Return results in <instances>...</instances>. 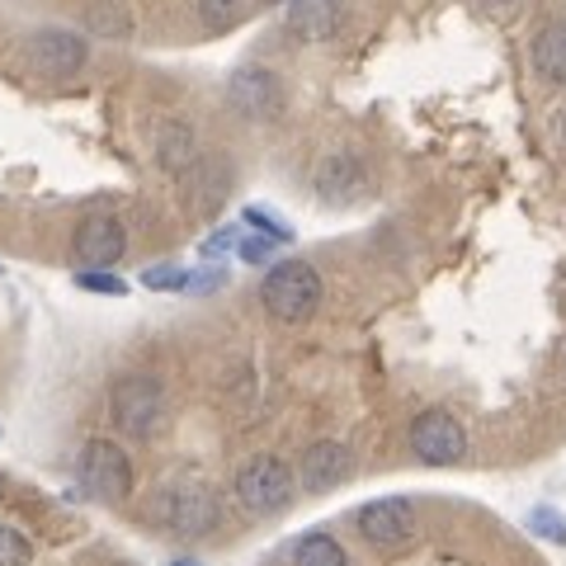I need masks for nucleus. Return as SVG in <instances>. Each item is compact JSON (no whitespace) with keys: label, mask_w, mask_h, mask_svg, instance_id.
Masks as SVG:
<instances>
[{"label":"nucleus","mask_w":566,"mask_h":566,"mask_svg":"<svg viewBox=\"0 0 566 566\" xmlns=\"http://www.w3.org/2000/svg\"><path fill=\"white\" fill-rule=\"evenodd\" d=\"M274 237H264V232H255V237H241L237 241V251H241V260H251V264H260V260H270L274 255Z\"/></svg>","instance_id":"b1692460"},{"label":"nucleus","mask_w":566,"mask_h":566,"mask_svg":"<svg viewBox=\"0 0 566 566\" xmlns=\"http://www.w3.org/2000/svg\"><path fill=\"white\" fill-rule=\"evenodd\" d=\"M199 20L212 33H227L245 20V0H199Z\"/></svg>","instance_id":"a211bd4d"},{"label":"nucleus","mask_w":566,"mask_h":566,"mask_svg":"<svg viewBox=\"0 0 566 566\" xmlns=\"http://www.w3.org/2000/svg\"><path fill=\"white\" fill-rule=\"evenodd\" d=\"M76 283H81L85 293H109V297H123V293H128V283L114 279L109 270H81Z\"/></svg>","instance_id":"4be33fe9"},{"label":"nucleus","mask_w":566,"mask_h":566,"mask_svg":"<svg viewBox=\"0 0 566 566\" xmlns=\"http://www.w3.org/2000/svg\"><path fill=\"white\" fill-rule=\"evenodd\" d=\"M534 71L547 85H566V20H553L534 33Z\"/></svg>","instance_id":"2eb2a0df"},{"label":"nucleus","mask_w":566,"mask_h":566,"mask_svg":"<svg viewBox=\"0 0 566 566\" xmlns=\"http://www.w3.org/2000/svg\"><path fill=\"white\" fill-rule=\"evenodd\" d=\"M109 420L118 424V434L137 439V444H151L170 430V401L166 387L151 374H123L109 387Z\"/></svg>","instance_id":"f257e3e1"},{"label":"nucleus","mask_w":566,"mask_h":566,"mask_svg":"<svg viewBox=\"0 0 566 566\" xmlns=\"http://www.w3.org/2000/svg\"><path fill=\"white\" fill-rule=\"evenodd\" d=\"M245 222H251V227H255V232H264V237H274L279 245H283V241H293V232H289V227H283V222L274 218V212H264V208H245Z\"/></svg>","instance_id":"5701e85b"},{"label":"nucleus","mask_w":566,"mask_h":566,"mask_svg":"<svg viewBox=\"0 0 566 566\" xmlns=\"http://www.w3.org/2000/svg\"><path fill=\"white\" fill-rule=\"evenodd\" d=\"M411 453L430 468H453V463H463V453H468V434L449 411L434 406V411H420L411 420Z\"/></svg>","instance_id":"0eeeda50"},{"label":"nucleus","mask_w":566,"mask_h":566,"mask_svg":"<svg viewBox=\"0 0 566 566\" xmlns=\"http://www.w3.org/2000/svg\"><path fill=\"white\" fill-rule=\"evenodd\" d=\"M237 501L251 515H279L283 505L293 501V468L283 458H255L237 472Z\"/></svg>","instance_id":"423d86ee"},{"label":"nucleus","mask_w":566,"mask_h":566,"mask_svg":"<svg viewBox=\"0 0 566 566\" xmlns=\"http://www.w3.org/2000/svg\"><path fill=\"white\" fill-rule=\"evenodd\" d=\"M349 472H354V453L340 444V439H322V444H312L303 453L297 482H303V491L322 495V491H335L340 482H349Z\"/></svg>","instance_id":"f8f14e48"},{"label":"nucleus","mask_w":566,"mask_h":566,"mask_svg":"<svg viewBox=\"0 0 566 566\" xmlns=\"http://www.w3.org/2000/svg\"><path fill=\"white\" fill-rule=\"evenodd\" d=\"M260 303L264 312L283 326H303L307 316L322 307V279L303 260H279L260 283Z\"/></svg>","instance_id":"7ed1b4c3"},{"label":"nucleus","mask_w":566,"mask_h":566,"mask_svg":"<svg viewBox=\"0 0 566 566\" xmlns=\"http://www.w3.org/2000/svg\"><path fill=\"white\" fill-rule=\"evenodd\" d=\"M85 57H91V43H85V33H76V29H33L24 39V62L33 76H43V81L76 76Z\"/></svg>","instance_id":"20e7f679"},{"label":"nucleus","mask_w":566,"mask_h":566,"mask_svg":"<svg viewBox=\"0 0 566 566\" xmlns=\"http://www.w3.org/2000/svg\"><path fill=\"white\" fill-rule=\"evenodd\" d=\"M528 534H534V538H547V543H566V515H557V510L553 505H534V510H528Z\"/></svg>","instance_id":"6ab92c4d"},{"label":"nucleus","mask_w":566,"mask_h":566,"mask_svg":"<svg viewBox=\"0 0 566 566\" xmlns=\"http://www.w3.org/2000/svg\"><path fill=\"white\" fill-rule=\"evenodd\" d=\"M170 566H203V562H193V557H180V562H170Z\"/></svg>","instance_id":"bb28decb"},{"label":"nucleus","mask_w":566,"mask_h":566,"mask_svg":"<svg viewBox=\"0 0 566 566\" xmlns=\"http://www.w3.org/2000/svg\"><path fill=\"white\" fill-rule=\"evenodd\" d=\"M156 161H161L170 175H189L199 166V142H193L185 118H166L156 128Z\"/></svg>","instance_id":"4468645a"},{"label":"nucleus","mask_w":566,"mask_h":566,"mask_svg":"<svg viewBox=\"0 0 566 566\" xmlns=\"http://www.w3.org/2000/svg\"><path fill=\"white\" fill-rule=\"evenodd\" d=\"M123 251H128V232H123V222L114 212H91L71 232V255L85 270H109V264L123 260Z\"/></svg>","instance_id":"1a4fd4ad"},{"label":"nucleus","mask_w":566,"mask_h":566,"mask_svg":"<svg viewBox=\"0 0 566 566\" xmlns=\"http://www.w3.org/2000/svg\"><path fill=\"white\" fill-rule=\"evenodd\" d=\"M142 289H156V293H185L189 289V274L180 264H156V270L142 274Z\"/></svg>","instance_id":"412c9836"},{"label":"nucleus","mask_w":566,"mask_h":566,"mask_svg":"<svg viewBox=\"0 0 566 566\" xmlns=\"http://www.w3.org/2000/svg\"><path fill=\"white\" fill-rule=\"evenodd\" d=\"M232 241H237V227H227V232H218V237H208V241H203V255H222V251H232Z\"/></svg>","instance_id":"393cba45"},{"label":"nucleus","mask_w":566,"mask_h":566,"mask_svg":"<svg viewBox=\"0 0 566 566\" xmlns=\"http://www.w3.org/2000/svg\"><path fill=\"white\" fill-rule=\"evenodd\" d=\"M33 562V547L14 524H0V566H29Z\"/></svg>","instance_id":"aec40b11"},{"label":"nucleus","mask_w":566,"mask_h":566,"mask_svg":"<svg viewBox=\"0 0 566 566\" xmlns=\"http://www.w3.org/2000/svg\"><path fill=\"white\" fill-rule=\"evenodd\" d=\"M345 20V0H293L289 10V29L303 43H326Z\"/></svg>","instance_id":"ddd939ff"},{"label":"nucleus","mask_w":566,"mask_h":566,"mask_svg":"<svg viewBox=\"0 0 566 566\" xmlns=\"http://www.w3.org/2000/svg\"><path fill=\"white\" fill-rule=\"evenodd\" d=\"M264 6H283V0H264Z\"/></svg>","instance_id":"cd10ccee"},{"label":"nucleus","mask_w":566,"mask_h":566,"mask_svg":"<svg viewBox=\"0 0 566 566\" xmlns=\"http://www.w3.org/2000/svg\"><path fill=\"white\" fill-rule=\"evenodd\" d=\"M359 538L378 553H397L416 538V505L406 495H382L359 510Z\"/></svg>","instance_id":"6e6552de"},{"label":"nucleus","mask_w":566,"mask_h":566,"mask_svg":"<svg viewBox=\"0 0 566 566\" xmlns=\"http://www.w3.org/2000/svg\"><path fill=\"white\" fill-rule=\"evenodd\" d=\"M227 104H232V114H241L245 123L279 118L283 85L270 66H241V71H232V81H227Z\"/></svg>","instance_id":"9d476101"},{"label":"nucleus","mask_w":566,"mask_h":566,"mask_svg":"<svg viewBox=\"0 0 566 566\" xmlns=\"http://www.w3.org/2000/svg\"><path fill=\"white\" fill-rule=\"evenodd\" d=\"M553 137L566 147V109H562V114H553Z\"/></svg>","instance_id":"a878e982"},{"label":"nucleus","mask_w":566,"mask_h":566,"mask_svg":"<svg viewBox=\"0 0 566 566\" xmlns=\"http://www.w3.org/2000/svg\"><path fill=\"white\" fill-rule=\"evenodd\" d=\"M85 29L95 33V39H128L133 33V14L114 6V0H95L91 10H85Z\"/></svg>","instance_id":"f3484780"},{"label":"nucleus","mask_w":566,"mask_h":566,"mask_svg":"<svg viewBox=\"0 0 566 566\" xmlns=\"http://www.w3.org/2000/svg\"><path fill=\"white\" fill-rule=\"evenodd\" d=\"M76 472H81V486L109 505H123L133 495V463L114 439H91V444L81 449Z\"/></svg>","instance_id":"39448f33"},{"label":"nucleus","mask_w":566,"mask_h":566,"mask_svg":"<svg viewBox=\"0 0 566 566\" xmlns=\"http://www.w3.org/2000/svg\"><path fill=\"white\" fill-rule=\"evenodd\" d=\"M151 520L161 524L166 534L203 538V534L218 528L222 505H218V495H212V486L193 482V476H180V482H166L151 495Z\"/></svg>","instance_id":"f03ea898"},{"label":"nucleus","mask_w":566,"mask_h":566,"mask_svg":"<svg viewBox=\"0 0 566 566\" xmlns=\"http://www.w3.org/2000/svg\"><path fill=\"white\" fill-rule=\"evenodd\" d=\"M293 566H349V553L340 547V538L331 534H307L293 547Z\"/></svg>","instance_id":"dca6fc26"},{"label":"nucleus","mask_w":566,"mask_h":566,"mask_svg":"<svg viewBox=\"0 0 566 566\" xmlns=\"http://www.w3.org/2000/svg\"><path fill=\"white\" fill-rule=\"evenodd\" d=\"M316 199L322 203H335V208H345V203H359L368 185H374V175H368L364 166V156H354V151H335L326 156L322 166H316Z\"/></svg>","instance_id":"9b49d317"},{"label":"nucleus","mask_w":566,"mask_h":566,"mask_svg":"<svg viewBox=\"0 0 566 566\" xmlns=\"http://www.w3.org/2000/svg\"><path fill=\"white\" fill-rule=\"evenodd\" d=\"M123 566H133V562H123Z\"/></svg>","instance_id":"c85d7f7f"}]
</instances>
